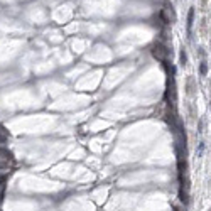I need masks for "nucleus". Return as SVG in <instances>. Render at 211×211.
<instances>
[{
    "instance_id": "7",
    "label": "nucleus",
    "mask_w": 211,
    "mask_h": 211,
    "mask_svg": "<svg viewBox=\"0 0 211 211\" xmlns=\"http://www.w3.org/2000/svg\"><path fill=\"white\" fill-rule=\"evenodd\" d=\"M206 73H208L206 61H201V63H199V74H201V76H206Z\"/></svg>"
},
{
    "instance_id": "5",
    "label": "nucleus",
    "mask_w": 211,
    "mask_h": 211,
    "mask_svg": "<svg viewBox=\"0 0 211 211\" xmlns=\"http://www.w3.org/2000/svg\"><path fill=\"white\" fill-rule=\"evenodd\" d=\"M10 169H12V164L5 159H0V171H2V172H7V171H10Z\"/></svg>"
},
{
    "instance_id": "2",
    "label": "nucleus",
    "mask_w": 211,
    "mask_h": 211,
    "mask_svg": "<svg viewBox=\"0 0 211 211\" xmlns=\"http://www.w3.org/2000/svg\"><path fill=\"white\" fill-rule=\"evenodd\" d=\"M194 90H196V85H194V76H189L188 81H186V93L189 96L194 95Z\"/></svg>"
},
{
    "instance_id": "9",
    "label": "nucleus",
    "mask_w": 211,
    "mask_h": 211,
    "mask_svg": "<svg viewBox=\"0 0 211 211\" xmlns=\"http://www.w3.org/2000/svg\"><path fill=\"white\" fill-rule=\"evenodd\" d=\"M7 139H9V135L7 134H2V132H0V145H3L7 142Z\"/></svg>"
},
{
    "instance_id": "11",
    "label": "nucleus",
    "mask_w": 211,
    "mask_h": 211,
    "mask_svg": "<svg viewBox=\"0 0 211 211\" xmlns=\"http://www.w3.org/2000/svg\"><path fill=\"white\" fill-rule=\"evenodd\" d=\"M209 106H211V101H209Z\"/></svg>"
},
{
    "instance_id": "6",
    "label": "nucleus",
    "mask_w": 211,
    "mask_h": 211,
    "mask_svg": "<svg viewBox=\"0 0 211 211\" xmlns=\"http://www.w3.org/2000/svg\"><path fill=\"white\" fill-rule=\"evenodd\" d=\"M179 64H181V66H186V64H188V54H186L184 48L179 51Z\"/></svg>"
},
{
    "instance_id": "3",
    "label": "nucleus",
    "mask_w": 211,
    "mask_h": 211,
    "mask_svg": "<svg viewBox=\"0 0 211 211\" xmlns=\"http://www.w3.org/2000/svg\"><path fill=\"white\" fill-rule=\"evenodd\" d=\"M192 22H194V7H191V9H189V14H188V22H186V26H188V34H191Z\"/></svg>"
},
{
    "instance_id": "10",
    "label": "nucleus",
    "mask_w": 211,
    "mask_h": 211,
    "mask_svg": "<svg viewBox=\"0 0 211 211\" xmlns=\"http://www.w3.org/2000/svg\"><path fill=\"white\" fill-rule=\"evenodd\" d=\"M2 196H3V191H2V189H0V203H2V199H3Z\"/></svg>"
},
{
    "instance_id": "4",
    "label": "nucleus",
    "mask_w": 211,
    "mask_h": 211,
    "mask_svg": "<svg viewBox=\"0 0 211 211\" xmlns=\"http://www.w3.org/2000/svg\"><path fill=\"white\" fill-rule=\"evenodd\" d=\"M0 159H5V160L12 159V152H10L7 147H3V145H0Z\"/></svg>"
},
{
    "instance_id": "8",
    "label": "nucleus",
    "mask_w": 211,
    "mask_h": 211,
    "mask_svg": "<svg viewBox=\"0 0 211 211\" xmlns=\"http://www.w3.org/2000/svg\"><path fill=\"white\" fill-rule=\"evenodd\" d=\"M5 182H7V174H0V189L2 191H5Z\"/></svg>"
},
{
    "instance_id": "12",
    "label": "nucleus",
    "mask_w": 211,
    "mask_h": 211,
    "mask_svg": "<svg viewBox=\"0 0 211 211\" xmlns=\"http://www.w3.org/2000/svg\"><path fill=\"white\" fill-rule=\"evenodd\" d=\"M0 211H2V209H0Z\"/></svg>"
},
{
    "instance_id": "1",
    "label": "nucleus",
    "mask_w": 211,
    "mask_h": 211,
    "mask_svg": "<svg viewBox=\"0 0 211 211\" xmlns=\"http://www.w3.org/2000/svg\"><path fill=\"white\" fill-rule=\"evenodd\" d=\"M152 54H154V58H157L159 61H162V63H166L167 56H169V51H167V48H166V46H162V44L159 42V44H155V46H154Z\"/></svg>"
}]
</instances>
